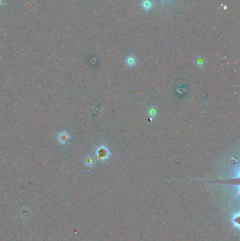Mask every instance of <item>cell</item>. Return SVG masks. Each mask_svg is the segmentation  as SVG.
<instances>
[{"label": "cell", "instance_id": "obj_1", "mask_svg": "<svg viewBox=\"0 0 240 241\" xmlns=\"http://www.w3.org/2000/svg\"><path fill=\"white\" fill-rule=\"evenodd\" d=\"M58 140L62 144H66L68 141V140H69V136H68V135L66 133L61 132L58 136Z\"/></svg>", "mask_w": 240, "mask_h": 241}, {"label": "cell", "instance_id": "obj_2", "mask_svg": "<svg viewBox=\"0 0 240 241\" xmlns=\"http://www.w3.org/2000/svg\"><path fill=\"white\" fill-rule=\"evenodd\" d=\"M153 2L151 0H143L141 3V6L142 9L146 11H149L153 7Z\"/></svg>", "mask_w": 240, "mask_h": 241}, {"label": "cell", "instance_id": "obj_3", "mask_svg": "<svg viewBox=\"0 0 240 241\" xmlns=\"http://www.w3.org/2000/svg\"><path fill=\"white\" fill-rule=\"evenodd\" d=\"M239 213L235 214H234V216H233L232 219V223L234 224V226H237V228H239Z\"/></svg>", "mask_w": 240, "mask_h": 241}]
</instances>
